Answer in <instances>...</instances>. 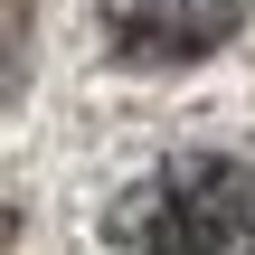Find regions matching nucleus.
<instances>
[{
	"label": "nucleus",
	"mask_w": 255,
	"mask_h": 255,
	"mask_svg": "<svg viewBox=\"0 0 255 255\" xmlns=\"http://www.w3.org/2000/svg\"><path fill=\"white\" fill-rule=\"evenodd\" d=\"M104 237L114 255H255V170L237 151H170L114 199Z\"/></svg>",
	"instance_id": "nucleus-1"
},
{
	"label": "nucleus",
	"mask_w": 255,
	"mask_h": 255,
	"mask_svg": "<svg viewBox=\"0 0 255 255\" xmlns=\"http://www.w3.org/2000/svg\"><path fill=\"white\" fill-rule=\"evenodd\" d=\"M246 19V0H104V38L114 57L132 66H180V57H208L227 47Z\"/></svg>",
	"instance_id": "nucleus-2"
},
{
	"label": "nucleus",
	"mask_w": 255,
	"mask_h": 255,
	"mask_svg": "<svg viewBox=\"0 0 255 255\" xmlns=\"http://www.w3.org/2000/svg\"><path fill=\"white\" fill-rule=\"evenodd\" d=\"M19 85V0H0V95Z\"/></svg>",
	"instance_id": "nucleus-3"
}]
</instances>
